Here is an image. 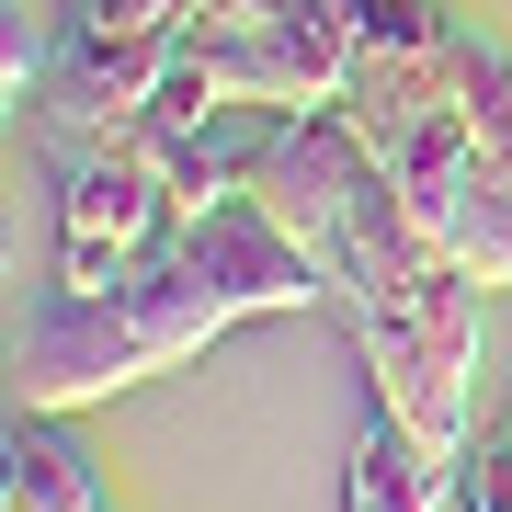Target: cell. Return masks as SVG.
<instances>
[{
	"label": "cell",
	"mask_w": 512,
	"mask_h": 512,
	"mask_svg": "<svg viewBox=\"0 0 512 512\" xmlns=\"http://www.w3.org/2000/svg\"><path fill=\"white\" fill-rule=\"evenodd\" d=\"M342 114L410 194V217L478 285H512V46L456 23L433 57H353Z\"/></svg>",
	"instance_id": "cell-2"
},
{
	"label": "cell",
	"mask_w": 512,
	"mask_h": 512,
	"mask_svg": "<svg viewBox=\"0 0 512 512\" xmlns=\"http://www.w3.org/2000/svg\"><path fill=\"white\" fill-rule=\"evenodd\" d=\"M0 501L12 512H114L92 456L69 444V410H12V444H0Z\"/></svg>",
	"instance_id": "cell-6"
},
{
	"label": "cell",
	"mask_w": 512,
	"mask_h": 512,
	"mask_svg": "<svg viewBox=\"0 0 512 512\" xmlns=\"http://www.w3.org/2000/svg\"><path fill=\"white\" fill-rule=\"evenodd\" d=\"M456 512H512V421L456 456Z\"/></svg>",
	"instance_id": "cell-8"
},
{
	"label": "cell",
	"mask_w": 512,
	"mask_h": 512,
	"mask_svg": "<svg viewBox=\"0 0 512 512\" xmlns=\"http://www.w3.org/2000/svg\"><path fill=\"white\" fill-rule=\"evenodd\" d=\"M308 296H330L319 251L262 194H217V205H194L137 274H114V285H46V308L23 319V410L114 399V387L205 353L228 319L308 308Z\"/></svg>",
	"instance_id": "cell-1"
},
{
	"label": "cell",
	"mask_w": 512,
	"mask_h": 512,
	"mask_svg": "<svg viewBox=\"0 0 512 512\" xmlns=\"http://www.w3.org/2000/svg\"><path fill=\"white\" fill-rule=\"evenodd\" d=\"M330 12L353 23V46H365V57H433L444 35H456L444 0H330Z\"/></svg>",
	"instance_id": "cell-7"
},
{
	"label": "cell",
	"mask_w": 512,
	"mask_h": 512,
	"mask_svg": "<svg viewBox=\"0 0 512 512\" xmlns=\"http://www.w3.org/2000/svg\"><path fill=\"white\" fill-rule=\"evenodd\" d=\"M353 23L330 0H205L194 35H183V69L205 80L217 103H262V114H330L353 92Z\"/></svg>",
	"instance_id": "cell-3"
},
{
	"label": "cell",
	"mask_w": 512,
	"mask_h": 512,
	"mask_svg": "<svg viewBox=\"0 0 512 512\" xmlns=\"http://www.w3.org/2000/svg\"><path fill=\"white\" fill-rule=\"evenodd\" d=\"M194 205L171 194L160 148L137 137H103V148H69V183H57V285H114L183 228Z\"/></svg>",
	"instance_id": "cell-4"
},
{
	"label": "cell",
	"mask_w": 512,
	"mask_h": 512,
	"mask_svg": "<svg viewBox=\"0 0 512 512\" xmlns=\"http://www.w3.org/2000/svg\"><path fill=\"white\" fill-rule=\"evenodd\" d=\"M444 501H456V456H433V444L376 399L365 444H353V467H342V512H444Z\"/></svg>",
	"instance_id": "cell-5"
}]
</instances>
